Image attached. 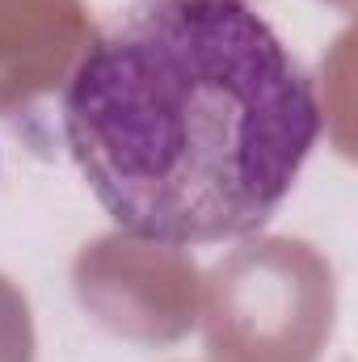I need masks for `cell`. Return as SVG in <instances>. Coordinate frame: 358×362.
I'll return each mask as SVG.
<instances>
[{"label":"cell","instance_id":"obj_1","mask_svg":"<svg viewBox=\"0 0 358 362\" xmlns=\"http://www.w3.org/2000/svg\"><path fill=\"white\" fill-rule=\"evenodd\" d=\"M105 215L165 245L253 236L321 135V101L245 0H139L93 34L59 97Z\"/></svg>","mask_w":358,"mask_h":362},{"label":"cell","instance_id":"obj_2","mask_svg":"<svg viewBox=\"0 0 358 362\" xmlns=\"http://www.w3.org/2000/svg\"><path fill=\"white\" fill-rule=\"evenodd\" d=\"M211 362H321L337 329V278L304 236H241L202 274Z\"/></svg>","mask_w":358,"mask_h":362},{"label":"cell","instance_id":"obj_3","mask_svg":"<svg viewBox=\"0 0 358 362\" xmlns=\"http://www.w3.org/2000/svg\"><path fill=\"white\" fill-rule=\"evenodd\" d=\"M72 291L105 333L135 346H173L198 325L202 270L181 245L118 228L81 245Z\"/></svg>","mask_w":358,"mask_h":362},{"label":"cell","instance_id":"obj_4","mask_svg":"<svg viewBox=\"0 0 358 362\" xmlns=\"http://www.w3.org/2000/svg\"><path fill=\"white\" fill-rule=\"evenodd\" d=\"M93 42L85 0H0V110L51 93Z\"/></svg>","mask_w":358,"mask_h":362},{"label":"cell","instance_id":"obj_5","mask_svg":"<svg viewBox=\"0 0 358 362\" xmlns=\"http://www.w3.org/2000/svg\"><path fill=\"white\" fill-rule=\"evenodd\" d=\"M0 362H38L30 299L4 270H0Z\"/></svg>","mask_w":358,"mask_h":362},{"label":"cell","instance_id":"obj_6","mask_svg":"<svg viewBox=\"0 0 358 362\" xmlns=\"http://www.w3.org/2000/svg\"><path fill=\"white\" fill-rule=\"evenodd\" d=\"M329 4H337L342 13H350V8H354V0H329Z\"/></svg>","mask_w":358,"mask_h":362}]
</instances>
